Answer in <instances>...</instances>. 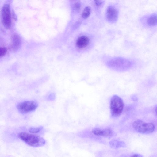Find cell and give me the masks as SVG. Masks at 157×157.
<instances>
[{"label":"cell","mask_w":157,"mask_h":157,"mask_svg":"<svg viewBox=\"0 0 157 157\" xmlns=\"http://www.w3.org/2000/svg\"><path fill=\"white\" fill-rule=\"evenodd\" d=\"M18 137L28 145L33 147H40L45 143V140L36 135L26 132H21L18 135Z\"/></svg>","instance_id":"obj_1"},{"label":"cell","mask_w":157,"mask_h":157,"mask_svg":"<svg viewBox=\"0 0 157 157\" xmlns=\"http://www.w3.org/2000/svg\"><path fill=\"white\" fill-rule=\"evenodd\" d=\"M124 107V103L121 98L117 95L111 98L110 102V109L112 116L117 117L121 113Z\"/></svg>","instance_id":"obj_2"},{"label":"cell","mask_w":157,"mask_h":157,"mask_svg":"<svg viewBox=\"0 0 157 157\" xmlns=\"http://www.w3.org/2000/svg\"><path fill=\"white\" fill-rule=\"evenodd\" d=\"M134 129L137 132L144 134H149L153 132L155 129L154 125L152 123H146L138 120L132 124Z\"/></svg>","instance_id":"obj_3"},{"label":"cell","mask_w":157,"mask_h":157,"mask_svg":"<svg viewBox=\"0 0 157 157\" xmlns=\"http://www.w3.org/2000/svg\"><path fill=\"white\" fill-rule=\"evenodd\" d=\"M1 17L3 26L6 29H10L11 26V19L10 6L6 4L2 6L1 11Z\"/></svg>","instance_id":"obj_4"},{"label":"cell","mask_w":157,"mask_h":157,"mask_svg":"<svg viewBox=\"0 0 157 157\" xmlns=\"http://www.w3.org/2000/svg\"><path fill=\"white\" fill-rule=\"evenodd\" d=\"M38 106V103L35 101H25L18 103L17 108L20 113L25 114L34 111Z\"/></svg>","instance_id":"obj_5"},{"label":"cell","mask_w":157,"mask_h":157,"mask_svg":"<svg viewBox=\"0 0 157 157\" xmlns=\"http://www.w3.org/2000/svg\"><path fill=\"white\" fill-rule=\"evenodd\" d=\"M107 20L110 22H115L118 17V12L114 7L111 6L109 7L106 11V14Z\"/></svg>","instance_id":"obj_6"},{"label":"cell","mask_w":157,"mask_h":157,"mask_svg":"<svg viewBox=\"0 0 157 157\" xmlns=\"http://www.w3.org/2000/svg\"><path fill=\"white\" fill-rule=\"evenodd\" d=\"M12 49L14 51L18 50L21 45V40L20 36L17 34H12L11 37Z\"/></svg>","instance_id":"obj_7"},{"label":"cell","mask_w":157,"mask_h":157,"mask_svg":"<svg viewBox=\"0 0 157 157\" xmlns=\"http://www.w3.org/2000/svg\"><path fill=\"white\" fill-rule=\"evenodd\" d=\"M89 43V39L86 36H82L77 39L76 41L77 46L79 48H82L86 47Z\"/></svg>","instance_id":"obj_8"},{"label":"cell","mask_w":157,"mask_h":157,"mask_svg":"<svg viewBox=\"0 0 157 157\" xmlns=\"http://www.w3.org/2000/svg\"><path fill=\"white\" fill-rule=\"evenodd\" d=\"M110 147L114 149H116L121 147H124L126 144L124 142L113 140L109 143Z\"/></svg>","instance_id":"obj_9"},{"label":"cell","mask_w":157,"mask_h":157,"mask_svg":"<svg viewBox=\"0 0 157 157\" xmlns=\"http://www.w3.org/2000/svg\"><path fill=\"white\" fill-rule=\"evenodd\" d=\"M148 23L151 26H154L157 24V16L156 14L151 15L148 20Z\"/></svg>","instance_id":"obj_10"},{"label":"cell","mask_w":157,"mask_h":157,"mask_svg":"<svg viewBox=\"0 0 157 157\" xmlns=\"http://www.w3.org/2000/svg\"><path fill=\"white\" fill-rule=\"evenodd\" d=\"M113 134V132L109 129H101L100 136L105 137H110L112 136Z\"/></svg>","instance_id":"obj_11"},{"label":"cell","mask_w":157,"mask_h":157,"mask_svg":"<svg viewBox=\"0 0 157 157\" xmlns=\"http://www.w3.org/2000/svg\"><path fill=\"white\" fill-rule=\"evenodd\" d=\"M90 13V9L89 6H87L84 9L82 13V17L84 19H86L89 16Z\"/></svg>","instance_id":"obj_12"},{"label":"cell","mask_w":157,"mask_h":157,"mask_svg":"<svg viewBox=\"0 0 157 157\" xmlns=\"http://www.w3.org/2000/svg\"><path fill=\"white\" fill-rule=\"evenodd\" d=\"M43 128V127L42 126L37 127H32L29 129V131L30 133H36L40 132Z\"/></svg>","instance_id":"obj_13"},{"label":"cell","mask_w":157,"mask_h":157,"mask_svg":"<svg viewBox=\"0 0 157 157\" xmlns=\"http://www.w3.org/2000/svg\"><path fill=\"white\" fill-rule=\"evenodd\" d=\"M7 49L5 47H0V58L4 56L6 54Z\"/></svg>","instance_id":"obj_14"},{"label":"cell","mask_w":157,"mask_h":157,"mask_svg":"<svg viewBox=\"0 0 157 157\" xmlns=\"http://www.w3.org/2000/svg\"><path fill=\"white\" fill-rule=\"evenodd\" d=\"M101 129L99 128H96L93 129L92 130V133L97 136H100Z\"/></svg>","instance_id":"obj_15"},{"label":"cell","mask_w":157,"mask_h":157,"mask_svg":"<svg viewBox=\"0 0 157 157\" xmlns=\"http://www.w3.org/2000/svg\"><path fill=\"white\" fill-rule=\"evenodd\" d=\"M81 4L79 2H77L74 4L73 8L76 11H78L80 8Z\"/></svg>","instance_id":"obj_16"},{"label":"cell","mask_w":157,"mask_h":157,"mask_svg":"<svg viewBox=\"0 0 157 157\" xmlns=\"http://www.w3.org/2000/svg\"><path fill=\"white\" fill-rule=\"evenodd\" d=\"M103 1L101 0H97L95 1V3L96 5L98 6L101 5L103 3Z\"/></svg>","instance_id":"obj_17"},{"label":"cell","mask_w":157,"mask_h":157,"mask_svg":"<svg viewBox=\"0 0 157 157\" xmlns=\"http://www.w3.org/2000/svg\"><path fill=\"white\" fill-rule=\"evenodd\" d=\"M12 16L13 17L15 20H17V15L15 14V13L13 10L12 11Z\"/></svg>","instance_id":"obj_18"},{"label":"cell","mask_w":157,"mask_h":157,"mask_svg":"<svg viewBox=\"0 0 157 157\" xmlns=\"http://www.w3.org/2000/svg\"><path fill=\"white\" fill-rule=\"evenodd\" d=\"M131 157H143V156L140 154H135L132 155Z\"/></svg>","instance_id":"obj_19"}]
</instances>
